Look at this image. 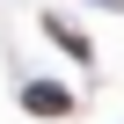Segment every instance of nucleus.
I'll list each match as a JSON object with an SVG mask.
<instances>
[{"instance_id": "obj_1", "label": "nucleus", "mask_w": 124, "mask_h": 124, "mask_svg": "<svg viewBox=\"0 0 124 124\" xmlns=\"http://www.w3.org/2000/svg\"><path fill=\"white\" fill-rule=\"evenodd\" d=\"M22 102H29L37 117H66V109H73V95H66V88H44V80H37V88H22Z\"/></svg>"}]
</instances>
